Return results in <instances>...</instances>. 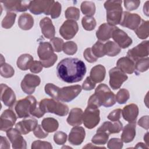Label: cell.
<instances>
[{
	"instance_id": "cell-43",
	"label": "cell",
	"mask_w": 149,
	"mask_h": 149,
	"mask_svg": "<svg viewBox=\"0 0 149 149\" xmlns=\"http://www.w3.org/2000/svg\"><path fill=\"white\" fill-rule=\"evenodd\" d=\"M129 91L126 88L120 89L115 96L116 101L119 104H125L129 99Z\"/></svg>"
},
{
	"instance_id": "cell-21",
	"label": "cell",
	"mask_w": 149,
	"mask_h": 149,
	"mask_svg": "<svg viewBox=\"0 0 149 149\" xmlns=\"http://www.w3.org/2000/svg\"><path fill=\"white\" fill-rule=\"evenodd\" d=\"M86 132L84 129L81 126H74L69 134V141L74 146L80 145L84 140Z\"/></svg>"
},
{
	"instance_id": "cell-30",
	"label": "cell",
	"mask_w": 149,
	"mask_h": 149,
	"mask_svg": "<svg viewBox=\"0 0 149 149\" xmlns=\"http://www.w3.org/2000/svg\"><path fill=\"white\" fill-rule=\"evenodd\" d=\"M34 25V19L33 16L27 13H22L18 19V26L23 30H30Z\"/></svg>"
},
{
	"instance_id": "cell-24",
	"label": "cell",
	"mask_w": 149,
	"mask_h": 149,
	"mask_svg": "<svg viewBox=\"0 0 149 149\" xmlns=\"http://www.w3.org/2000/svg\"><path fill=\"white\" fill-rule=\"evenodd\" d=\"M123 119L128 122H136L139 115V108L135 104H130L124 107L122 110Z\"/></svg>"
},
{
	"instance_id": "cell-11",
	"label": "cell",
	"mask_w": 149,
	"mask_h": 149,
	"mask_svg": "<svg viewBox=\"0 0 149 149\" xmlns=\"http://www.w3.org/2000/svg\"><path fill=\"white\" fill-rule=\"evenodd\" d=\"M109 86L114 90L120 88L123 83L128 79L127 76L117 67L111 69L109 71Z\"/></svg>"
},
{
	"instance_id": "cell-1",
	"label": "cell",
	"mask_w": 149,
	"mask_h": 149,
	"mask_svg": "<svg viewBox=\"0 0 149 149\" xmlns=\"http://www.w3.org/2000/svg\"><path fill=\"white\" fill-rule=\"evenodd\" d=\"M86 73L85 63L76 58L63 59L56 66V74L58 78L68 83L80 81Z\"/></svg>"
},
{
	"instance_id": "cell-39",
	"label": "cell",
	"mask_w": 149,
	"mask_h": 149,
	"mask_svg": "<svg viewBox=\"0 0 149 149\" xmlns=\"http://www.w3.org/2000/svg\"><path fill=\"white\" fill-rule=\"evenodd\" d=\"M0 73L1 76L5 78H10L14 75L15 70L10 65L5 63V62H1L0 68Z\"/></svg>"
},
{
	"instance_id": "cell-60",
	"label": "cell",
	"mask_w": 149,
	"mask_h": 149,
	"mask_svg": "<svg viewBox=\"0 0 149 149\" xmlns=\"http://www.w3.org/2000/svg\"><path fill=\"white\" fill-rule=\"evenodd\" d=\"M135 148H148V147L147 146V144H145L143 143H138L136 146H135Z\"/></svg>"
},
{
	"instance_id": "cell-51",
	"label": "cell",
	"mask_w": 149,
	"mask_h": 149,
	"mask_svg": "<svg viewBox=\"0 0 149 149\" xmlns=\"http://www.w3.org/2000/svg\"><path fill=\"white\" fill-rule=\"evenodd\" d=\"M83 56H84V59L89 63L95 62L98 59L93 54V53L91 51V48H86L83 52Z\"/></svg>"
},
{
	"instance_id": "cell-57",
	"label": "cell",
	"mask_w": 149,
	"mask_h": 149,
	"mask_svg": "<svg viewBox=\"0 0 149 149\" xmlns=\"http://www.w3.org/2000/svg\"><path fill=\"white\" fill-rule=\"evenodd\" d=\"M148 120H149V118L148 115L143 116L139 119V120L137 121V124L141 127L146 130H148V128H149Z\"/></svg>"
},
{
	"instance_id": "cell-28",
	"label": "cell",
	"mask_w": 149,
	"mask_h": 149,
	"mask_svg": "<svg viewBox=\"0 0 149 149\" xmlns=\"http://www.w3.org/2000/svg\"><path fill=\"white\" fill-rule=\"evenodd\" d=\"M136 122H129L123 129L121 140L123 142L128 143L133 140L136 136Z\"/></svg>"
},
{
	"instance_id": "cell-26",
	"label": "cell",
	"mask_w": 149,
	"mask_h": 149,
	"mask_svg": "<svg viewBox=\"0 0 149 149\" xmlns=\"http://www.w3.org/2000/svg\"><path fill=\"white\" fill-rule=\"evenodd\" d=\"M123 128V125L121 122L119 120L115 122L107 121L104 122L102 125L98 128L97 131L105 132L108 134H113L119 133Z\"/></svg>"
},
{
	"instance_id": "cell-25",
	"label": "cell",
	"mask_w": 149,
	"mask_h": 149,
	"mask_svg": "<svg viewBox=\"0 0 149 149\" xmlns=\"http://www.w3.org/2000/svg\"><path fill=\"white\" fill-rule=\"evenodd\" d=\"M116 67L125 73L132 74L135 70V62L128 56L122 57L118 60Z\"/></svg>"
},
{
	"instance_id": "cell-56",
	"label": "cell",
	"mask_w": 149,
	"mask_h": 149,
	"mask_svg": "<svg viewBox=\"0 0 149 149\" xmlns=\"http://www.w3.org/2000/svg\"><path fill=\"white\" fill-rule=\"evenodd\" d=\"M43 66L40 61H33L30 67V70L33 73H38L42 70Z\"/></svg>"
},
{
	"instance_id": "cell-27",
	"label": "cell",
	"mask_w": 149,
	"mask_h": 149,
	"mask_svg": "<svg viewBox=\"0 0 149 149\" xmlns=\"http://www.w3.org/2000/svg\"><path fill=\"white\" fill-rule=\"evenodd\" d=\"M83 111L81 108H72L66 119L68 123L72 126H80L83 123Z\"/></svg>"
},
{
	"instance_id": "cell-50",
	"label": "cell",
	"mask_w": 149,
	"mask_h": 149,
	"mask_svg": "<svg viewBox=\"0 0 149 149\" xmlns=\"http://www.w3.org/2000/svg\"><path fill=\"white\" fill-rule=\"evenodd\" d=\"M123 146L122 140L119 138H111L107 143V147L109 149H120Z\"/></svg>"
},
{
	"instance_id": "cell-10",
	"label": "cell",
	"mask_w": 149,
	"mask_h": 149,
	"mask_svg": "<svg viewBox=\"0 0 149 149\" xmlns=\"http://www.w3.org/2000/svg\"><path fill=\"white\" fill-rule=\"evenodd\" d=\"M54 2V1H31L29 4V10L34 15L44 13L45 15H49V10Z\"/></svg>"
},
{
	"instance_id": "cell-16",
	"label": "cell",
	"mask_w": 149,
	"mask_h": 149,
	"mask_svg": "<svg viewBox=\"0 0 149 149\" xmlns=\"http://www.w3.org/2000/svg\"><path fill=\"white\" fill-rule=\"evenodd\" d=\"M17 119L15 113L10 109H5L0 117V130L6 132L12 128Z\"/></svg>"
},
{
	"instance_id": "cell-20",
	"label": "cell",
	"mask_w": 149,
	"mask_h": 149,
	"mask_svg": "<svg viewBox=\"0 0 149 149\" xmlns=\"http://www.w3.org/2000/svg\"><path fill=\"white\" fill-rule=\"evenodd\" d=\"M38 125L36 119L32 117L25 118L23 120L17 122L15 125V128L22 134H26L33 131Z\"/></svg>"
},
{
	"instance_id": "cell-52",
	"label": "cell",
	"mask_w": 149,
	"mask_h": 149,
	"mask_svg": "<svg viewBox=\"0 0 149 149\" xmlns=\"http://www.w3.org/2000/svg\"><path fill=\"white\" fill-rule=\"evenodd\" d=\"M124 6L125 8L129 11H132L134 10L137 9L140 4V1H124Z\"/></svg>"
},
{
	"instance_id": "cell-48",
	"label": "cell",
	"mask_w": 149,
	"mask_h": 149,
	"mask_svg": "<svg viewBox=\"0 0 149 149\" xmlns=\"http://www.w3.org/2000/svg\"><path fill=\"white\" fill-rule=\"evenodd\" d=\"M31 148V149H52V146L51 144L48 141L36 140L32 143Z\"/></svg>"
},
{
	"instance_id": "cell-55",
	"label": "cell",
	"mask_w": 149,
	"mask_h": 149,
	"mask_svg": "<svg viewBox=\"0 0 149 149\" xmlns=\"http://www.w3.org/2000/svg\"><path fill=\"white\" fill-rule=\"evenodd\" d=\"M121 113L122 109H116L111 111L108 115L107 118L111 120L112 122H115L119 120L121 118Z\"/></svg>"
},
{
	"instance_id": "cell-44",
	"label": "cell",
	"mask_w": 149,
	"mask_h": 149,
	"mask_svg": "<svg viewBox=\"0 0 149 149\" xmlns=\"http://www.w3.org/2000/svg\"><path fill=\"white\" fill-rule=\"evenodd\" d=\"M59 87L52 83H47L45 84L44 90L45 93L54 100H57L58 93Z\"/></svg>"
},
{
	"instance_id": "cell-54",
	"label": "cell",
	"mask_w": 149,
	"mask_h": 149,
	"mask_svg": "<svg viewBox=\"0 0 149 149\" xmlns=\"http://www.w3.org/2000/svg\"><path fill=\"white\" fill-rule=\"evenodd\" d=\"M95 83L92 80V79L90 77V76H88L86 77V79L84 80V82L82 84V89L86 90V91H90L93 89H94L95 87Z\"/></svg>"
},
{
	"instance_id": "cell-42",
	"label": "cell",
	"mask_w": 149,
	"mask_h": 149,
	"mask_svg": "<svg viewBox=\"0 0 149 149\" xmlns=\"http://www.w3.org/2000/svg\"><path fill=\"white\" fill-rule=\"evenodd\" d=\"M62 50L65 54L73 55L75 54L77 51V45L74 41H67L63 44Z\"/></svg>"
},
{
	"instance_id": "cell-18",
	"label": "cell",
	"mask_w": 149,
	"mask_h": 149,
	"mask_svg": "<svg viewBox=\"0 0 149 149\" xmlns=\"http://www.w3.org/2000/svg\"><path fill=\"white\" fill-rule=\"evenodd\" d=\"M120 48H126L132 44V39L122 30L116 27L113 30L112 37Z\"/></svg>"
},
{
	"instance_id": "cell-46",
	"label": "cell",
	"mask_w": 149,
	"mask_h": 149,
	"mask_svg": "<svg viewBox=\"0 0 149 149\" xmlns=\"http://www.w3.org/2000/svg\"><path fill=\"white\" fill-rule=\"evenodd\" d=\"M61 9H62L61 4L58 1H54L49 10V15H51V18L56 19L59 17L61 13Z\"/></svg>"
},
{
	"instance_id": "cell-53",
	"label": "cell",
	"mask_w": 149,
	"mask_h": 149,
	"mask_svg": "<svg viewBox=\"0 0 149 149\" xmlns=\"http://www.w3.org/2000/svg\"><path fill=\"white\" fill-rule=\"evenodd\" d=\"M33 133L34 136L38 139H44L48 135V133L43 129L41 125H37V126L35 127L33 130Z\"/></svg>"
},
{
	"instance_id": "cell-33",
	"label": "cell",
	"mask_w": 149,
	"mask_h": 149,
	"mask_svg": "<svg viewBox=\"0 0 149 149\" xmlns=\"http://www.w3.org/2000/svg\"><path fill=\"white\" fill-rule=\"evenodd\" d=\"M104 51L105 55L109 56H115L120 52L121 48L114 41H108L104 44Z\"/></svg>"
},
{
	"instance_id": "cell-40",
	"label": "cell",
	"mask_w": 149,
	"mask_h": 149,
	"mask_svg": "<svg viewBox=\"0 0 149 149\" xmlns=\"http://www.w3.org/2000/svg\"><path fill=\"white\" fill-rule=\"evenodd\" d=\"M65 17L68 20L77 21L80 17V10L74 6L68 7L65 12Z\"/></svg>"
},
{
	"instance_id": "cell-62",
	"label": "cell",
	"mask_w": 149,
	"mask_h": 149,
	"mask_svg": "<svg viewBox=\"0 0 149 149\" xmlns=\"http://www.w3.org/2000/svg\"><path fill=\"white\" fill-rule=\"evenodd\" d=\"M148 132H147V133L144 136V140L146 142V144L147 145H148Z\"/></svg>"
},
{
	"instance_id": "cell-6",
	"label": "cell",
	"mask_w": 149,
	"mask_h": 149,
	"mask_svg": "<svg viewBox=\"0 0 149 149\" xmlns=\"http://www.w3.org/2000/svg\"><path fill=\"white\" fill-rule=\"evenodd\" d=\"M38 104L36 98L29 95L17 101L15 106V110L19 118H25L32 115Z\"/></svg>"
},
{
	"instance_id": "cell-7",
	"label": "cell",
	"mask_w": 149,
	"mask_h": 149,
	"mask_svg": "<svg viewBox=\"0 0 149 149\" xmlns=\"http://www.w3.org/2000/svg\"><path fill=\"white\" fill-rule=\"evenodd\" d=\"M100 121V110L98 108L94 105H87L83 115V122L84 126L88 129H93L98 125Z\"/></svg>"
},
{
	"instance_id": "cell-17",
	"label": "cell",
	"mask_w": 149,
	"mask_h": 149,
	"mask_svg": "<svg viewBox=\"0 0 149 149\" xmlns=\"http://www.w3.org/2000/svg\"><path fill=\"white\" fill-rule=\"evenodd\" d=\"M5 10L8 12H23L26 11L29 7L30 1H2L1 2Z\"/></svg>"
},
{
	"instance_id": "cell-13",
	"label": "cell",
	"mask_w": 149,
	"mask_h": 149,
	"mask_svg": "<svg viewBox=\"0 0 149 149\" xmlns=\"http://www.w3.org/2000/svg\"><path fill=\"white\" fill-rule=\"evenodd\" d=\"M148 41H143L135 47L129 49L127 52V56L134 62L148 55Z\"/></svg>"
},
{
	"instance_id": "cell-15",
	"label": "cell",
	"mask_w": 149,
	"mask_h": 149,
	"mask_svg": "<svg viewBox=\"0 0 149 149\" xmlns=\"http://www.w3.org/2000/svg\"><path fill=\"white\" fill-rule=\"evenodd\" d=\"M6 136L12 143V148L14 149H26L27 143L22 134L16 129L11 128L6 132Z\"/></svg>"
},
{
	"instance_id": "cell-36",
	"label": "cell",
	"mask_w": 149,
	"mask_h": 149,
	"mask_svg": "<svg viewBox=\"0 0 149 149\" xmlns=\"http://www.w3.org/2000/svg\"><path fill=\"white\" fill-rule=\"evenodd\" d=\"M109 134L105 132L97 131L96 134L92 137L91 142L95 145H104L107 143Z\"/></svg>"
},
{
	"instance_id": "cell-4",
	"label": "cell",
	"mask_w": 149,
	"mask_h": 149,
	"mask_svg": "<svg viewBox=\"0 0 149 149\" xmlns=\"http://www.w3.org/2000/svg\"><path fill=\"white\" fill-rule=\"evenodd\" d=\"M122 3V1H107L104 3L107 21L109 24L115 26L120 23L123 13Z\"/></svg>"
},
{
	"instance_id": "cell-58",
	"label": "cell",
	"mask_w": 149,
	"mask_h": 149,
	"mask_svg": "<svg viewBox=\"0 0 149 149\" xmlns=\"http://www.w3.org/2000/svg\"><path fill=\"white\" fill-rule=\"evenodd\" d=\"M0 148H10V144L9 141L5 137L1 136Z\"/></svg>"
},
{
	"instance_id": "cell-49",
	"label": "cell",
	"mask_w": 149,
	"mask_h": 149,
	"mask_svg": "<svg viewBox=\"0 0 149 149\" xmlns=\"http://www.w3.org/2000/svg\"><path fill=\"white\" fill-rule=\"evenodd\" d=\"M67 140V134L61 131L56 132L54 135V141L58 145H63Z\"/></svg>"
},
{
	"instance_id": "cell-37",
	"label": "cell",
	"mask_w": 149,
	"mask_h": 149,
	"mask_svg": "<svg viewBox=\"0 0 149 149\" xmlns=\"http://www.w3.org/2000/svg\"><path fill=\"white\" fill-rule=\"evenodd\" d=\"M135 62L134 72L137 74H139L140 73L144 72L148 69L149 58L148 56L144 58L139 59Z\"/></svg>"
},
{
	"instance_id": "cell-61",
	"label": "cell",
	"mask_w": 149,
	"mask_h": 149,
	"mask_svg": "<svg viewBox=\"0 0 149 149\" xmlns=\"http://www.w3.org/2000/svg\"><path fill=\"white\" fill-rule=\"evenodd\" d=\"M105 148V147H95V146H92V144L91 143H88V144H87V145L84 147H83V148Z\"/></svg>"
},
{
	"instance_id": "cell-59",
	"label": "cell",
	"mask_w": 149,
	"mask_h": 149,
	"mask_svg": "<svg viewBox=\"0 0 149 149\" xmlns=\"http://www.w3.org/2000/svg\"><path fill=\"white\" fill-rule=\"evenodd\" d=\"M148 1H146V3L144 4V6H143V12L144 13V14H145L147 16H148Z\"/></svg>"
},
{
	"instance_id": "cell-3",
	"label": "cell",
	"mask_w": 149,
	"mask_h": 149,
	"mask_svg": "<svg viewBox=\"0 0 149 149\" xmlns=\"http://www.w3.org/2000/svg\"><path fill=\"white\" fill-rule=\"evenodd\" d=\"M38 105L45 113H52L60 116H64L69 112V107L67 105L53 98L42 99L38 102Z\"/></svg>"
},
{
	"instance_id": "cell-47",
	"label": "cell",
	"mask_w": 149,
	"mask_h": 149,
	"mask_svg": "<svg viewBox=\"0 0 149 149\" xmlns=\"http://www.w3.org/2000/svg\"><path fill=\"white\" fill-rule=\"evenodd\" d=\"M50 44H51L52 48L54 52H59L62 51L63 45V40L59 37H54L50 40Z\"/></svg>"
},
{
	"instance_id": "cell-5",
	"label": "cell",
	"mask_w": 149,
	"mask_h": 149,
	"mask_svg": "<svg viewBox=\"0 0 149 149\" xmlns=\"http://www.w3.org/2000/svg\"><path fill=\"white\" fill-rule=\"evenodd\" d=\"M37 54L43 67L48 68L52 66L58 59V56L50 42H40L37 49Z\"/></svg>"
},
{
	"instance_id": "cell-35",
	"label": "cell",
	"mask_w": 149,
	"mask_h": 149,
	"mask_svg": "<svg viewBox=\"0 0 149 149\" xmlns=\"http://www.w3.org/2000/svg\"><path fill=\"white\" fill-rule=\"evenodd\" d=\"M80 9L84 15L92 17L95 13V5L92 1H83L81 3Z\"/></svg>"
},
{
	"instance_id": "cell-12",
	"label": "cell",
	"mask_w": 149,
	"mask_h": 149,
	"mask_svg": "<svg viewBox=\"0 0 149 149\" xmlns=\"http://www.w3.org/2000/svg\"><path fill=\"white\" fill-rule=\"evenodd\" d=\"M79 30L78 24L76 21L65 20L59 28V34L65 40H69L73 38Z\"/></svg>"
},
{
	"instance_id": "cell-23",
	"label": "cell",
	"mask_w": 149,
	"mask_h": 149,
	"mask_svg": "<svg viewBox=\"0 0 149 149\" xmlns=\"http://www.w3.org/2000/svg\"><path fill=\"white\" fill-rule=\"evenodd\" d=\"M116 26L104 23L101 24L96 31V37L100 41L104 42L112 37V34Z\"/></svg>"
},
{
	"instance_id": "cell-31",
	"label": "cell",
	"mask_w": 149,
	"mask_h": 149,
	"mask_svg": "<svg viewBox=\"0 0 149 149\" xmlns=\"http://www.w3.org/2000/svg\"><path fill=\"white\" fill-rule=\"evenodd\" d=\"M33 62V57L29 54H22L17 58L16 64L18 68L22 70H27L30 69Z\"/></svg>"
},
{
	"instance_id": "cell-45",
	"label": "cell",
	"mask_w": 149,
	"mask_h": 149,
	"mask_svg": "<svg viewBox=\"0 0 149 149\" xmlns=\"http://www.w3.org/2000/svg\"><path fill=\"white\" fill-rule=\"evenodd\" d=\"M91 51L93 54L97 58H101L105 55L104 51V44L100 41H97L92 47Z\"/></svg>"
},
{
	"instance_id": "cell-41",
	"label": "cell",
	"mask_w": 149,
	"mask_h": 149,
	"mask_svg": "<svg viewBox=\"0 0 149 149\" xmlns=\"http://www.w3.org/2000/svg\"><path fill=\"white\" fill-rule=\"evenodd\" d=\"M81 24L84 30L87 31H91L95 29L97 25V22L93 17L86 16L81 19Z\"/></svg>"
},
{
	"instance_id": "cell-14",
	"label": "cell",
	"mask_w": 149,
	"mask_h": 149,
	"mask_svg": "<svg viewBox=\"0 0 149 149\" xmlns=\"http://www.w3.org/2000/svg\"><path fill=\"white\" fill-rule=\"evenodd\" d=\"M141 21V18L138 14L125 11L123 12L119 24L129 29L134 30L139 26Z\"/></svg>"
},
{
	"instance_id": "cell-34",
	"label": "cell",
	"mask_w": 149,
	"mask_h": 149,
	"mask_svg": "<svg viewBox=\"0 0 149 149\" xmlns=\"http://www.w3.org/2000/svg\"><path fill=\"white\" fill-rule=\"evenodd\" d=\"M148 27H149L148 20H144L141 19L140 24L134 30V33L140 39L144 40L148 37V34H149Z\"/></svg>"
},
{
	"instance_id": "cell-2",
	"label": "cell",
	"mask_w": 149,
	"mask_h": 149,
	"mask_svg": "<svg viewBox=\"0 0 149 149\" xmlns=\"http://www.w3.org/2000/svg\"><path fill=\"white\" fill-rule=\"evenodd\" d=\"M116 103L115 95L105 84H100L88 100L87 105L97 107L104 106L107 108L113 106Z\"/></svg>"
},
{
	"instance_id": "cell-9",
	"label": "cell",
	"mask_w": 149,
	"mask_h": 149,
	"mask_svg": "<svg viewBox=\"0 0 149 149\" xmlns=\"http://www.w3.org/2000/svg\"><path fill=\"white\" fill-rule=\"evenodd\" d=\"M40 83L41 79L38 76L27 73L21 81L20 86L24 93L30 95L35 91L36 87L38 86Z\"/></svg>"
},
{
	"instance_id": "cell-22",
	"label": "cell",
	"mask_w": 149,
	"mask_h": 149,
	"mask_svg": "<svg viewBox=\"0 0 149 149\" xmlns=\"http://www.w3.org/2000/svg\"><path fill=\"white\" fill-rule=\"evenodd\" d=\"M40 26L45 38L51 40L55 37V29L51 19L48 17L42 19L40 22Z\"/></svg>"
},
{
	"instance_id": "cell-29",
	"label": "cell",
	"mask_w": 149,
	"mask_h": 149,
	"mask_svg": "<svg viewBox=\"0 0 149 149\" xmlns=\"http://www.w3.org/2000/svg\"><path fill=\"white\" fill-rule=\"evenodd\" d=\"M105 74V68L102 65H97L91 68L90 73V77L95 83H101L104 80Z\"/></svg>"
},
{
	"instance_id": "cell-38",
	"label": "cell",
	"mask_w": 149,
	"mask_h": 149,
	"mask_svg": "<svg viewBox=\"0 0 149 149\" xmlns=\"http://www.w3.org/2000/svg\"><path fill=\"white\" fill-rule=\"evenodd\" d=\"M16 17V14L14 12H7L1 22V26L5 29H10L14 24Z\"/></svg>"
},
{
	"instance_id": "cell-19",
	"label": "cell",
	"mask_w": 149,
	"mask_h": 149,
	"mask_svg": "<svg viewBox=\"0 0 149 149\" xmlns=\"http://www.w3.org/2000/svg\"><path fill=\"white\" fill-rule=\"evenodd\" d=\"M16 95L13 90L5 84H1V100L5 105L12 107L16 102Z\"/></svg>"
},
{
	"instance_id": "cell-8",
	"label": "cell",
	"mask_w": 149,
	"mask_h": 149,
	"mask_svg": "<svg viewBox=\"0 0 149 149\" xmlns=\"http://www.w3.org/2000/svg\"><path fill=\"white\" fill-rule=\"evenodd\" d=\"M81 90V86L79 84L59 88L56 100L64 102H70L80 94Z\"/></svg>"
},
{
	"instance_id": "cell-32",
	"label": "cell",
	"mask_w": 149,
	"mask_h": 149,
	"mask_svg": "<svg viewBox=\"0 0 149 149\" xmlns=\"http://www.w3.org/2000/svg\"><path fill=\"white\" fill-rule=\"evenodd\" d=\"M41 126L46 132L52 133L58 129L59 123L55 118L48 117L43 119L41 122Z\"/></svg>"
}]
</instances>
